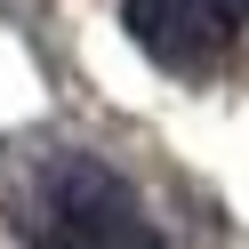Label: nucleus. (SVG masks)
<instances>
[{"mask_svg": "<svg viewBox=\"0 0 249 249\" xmlns=\"http://www.w3.org/2000/svg\"><path fill=\"white\" fill-rule=\"evenodd\" d=\"M17 225L33 249H161V225L137 185L72 145L17 161Z\"/></svg>", "mask_w": 249, "mask_h": 249, "instance_id": "f257e3e1", "label": "nucleus"}, {"mask_svg": "<svg viewBox=\"0 0 249 249\" xmlns=\"http://www.w3.org/2000/svg\"><path fill=\"white\" fill-rule=\"evenodd\" d=\"M121 33L161 72H217L249 40V0H121Z\"/></svg>", "mask_w": 249, "mask_h": 249, "instance_id": "f03ea898", "label": "nucleus"}]
</instances>
